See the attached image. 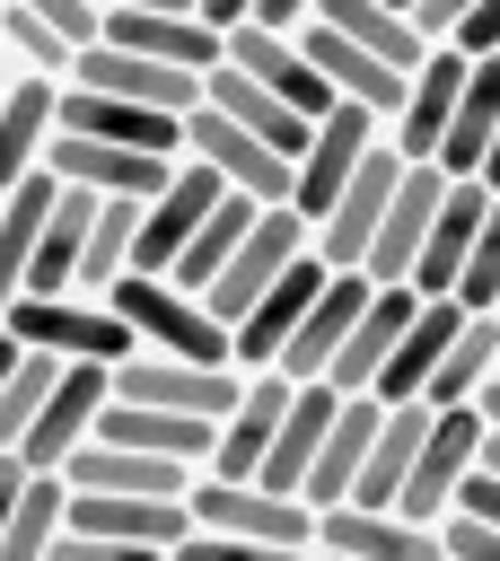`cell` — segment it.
I'll return each instance as SVG.
<instances>
[{"label":"cell","instance_id":"6da1fadb","mask_svg":"<svg viewBox=\"0 0 500 561\" xmlns=\"http://www.w3.org/2000/svg\"><path fill=\"white\" fill-rule=\"evenodd\" d=\"M184 508H193V526L202 535H219V543H237V552H254V561H289V552H316V508L298 500V491H272V482H254V473H193L184 482Z\"/></svg>","mask_w":500,"mask_h":561},{"label":"cell","instance_id":"7a4b0ae2","mask_svg":"<svg viewBox=\"0 0 500 561\" xmlns=\"http://www.w3.org/2000/svg\"><path fill=\"white\" fill-rule=\"evenodd\" d=\"M96 298H105V307L132 324V342H140V351H175V359H228V324L202 307V289L167 280V272H114Z\"/></svg>","mask_w":500,"mask_h":561},{"label":"cell","instance_id":"3957f363","mask_svg":"<svg viewBox=\"0 0 500 561\" xmlns=\"http://www.w3.org/2000/svg\"><path fill=\"white\" fill-rule=\"evenodd\" d=\"M26 351H53V359H132L140 342H132V324L96 298V289H44V298H9V316H0Z\"/></svg>","mask_w":500,"mask_h":561},{"label":"cell","instance_id":"277c9868","mask_svg":"<svg viewBox=\"0 0 500 561\" xmlns=\"http://www.w3.org/2000/svg\"><path fill=\"white\" fill-rule=\"evenodd\" d=\"M395 175H404V149H395V140H386V123H377V140L360 149V167L342 175V193L307 219V245H316L325 263H360V254H368V237H377V210H386Z\"/></svg>","mask_w":500,"mask_h":561},{"label":"cell","instance_id":"5b68a950","mask_svg":"<svg viewBox=\"0 0 500 561\" xmlns=\"http://www.w3.org/2000/svg\"><path fill=\"white\" fill-rule=\"evenodd\" d=\"M289 254H307V219H298L289 202H263V210H254V228L237 237V254L202 280V307H211L219 324H237V316L281 280V263H289Z\"/></svg>","mask_w":500,"mask_h":561},{"label":"cell","instance_id":"8992f818","mask_svg":"<svg viewBox=\"0 0 500 561\" xmlns=\"http://www.w3.org/2000/svg\"><path fill=\"white\" fill-rule=\"evenodd\" d=\"M474 456H482V403H439V412L421 421V447H412V473H404L395 508L430 526V517L456 500V482L474 473Z\"/></svg>","mask_w":500,"mask_h":561},{"label":"cell","instance_id":"52a82bcc","mask_svg":"<svg viewBox=\"0 0 500 561\" xmlns=\"http://www.w3.org/2000/svg\"><path fill=\"white\" fill-rule=\"evenodd\" d=\"M70 88H96V96H132V105H167V114H193L202 105V70H175V61H158V53H132V44H79L70 53V70H61Z\"/></svg>","mask_w":500,"mask_h":561},{"label":"cell","instance_id":"ba28073f","mask_svg":"<svg viewBox=\"0 0 500 561\" xmlns=\"http://www.w3.org/2000/svg\"><path fill=\"white\" fill-rule=\"evenodd\" d=\"M237 368L228 359H175V351H132V359H114V394H132V403H167V412H202V421H219L228 403H237Z\"/></svg>","mask_w":500,"mask_h":561},{"label":"cell","instance_id":"9c48e42d","mask_svg":"<svg viewBox=\"0 0 500 561\" xmlns=\"http://www.w3.org/2000/svg\"><path fill=\"white\" fill-rule=\"evenodd\" d=\"M184 158H202L219 184H237V193H254V202H289V158H281L272 140H254L246 123H228L219 105H193V114H184Z\"/></svg>","mask_w":500,"mask_h":561},{"label":"cell","instance_id":"30bf717a","mask_svg":"<svg viewBox=\"0 0 500 561\" xmlns=\"http://www.w3.org/2000/svg\"><path fill=\"white\" fill-rule=\"evenodd\" d=\"M325 272H333V263H325L316 245H307V254H289V263H281V280H272V289H263V298L228 324V368H237V377L281 359V342H289V324L307 316V298L325 289Z\"/></svg>","mask_w":500,"mask_h":561},{"label":"cell","instance_id":"8fae6325","mask_svg":"<svg viewBox=\"0 0 500 561\" xmlns=\"http://www.w3.org/2000/svg\"><path fill=\"white\" fill-rule=\"evenodd\" d=\"M105 394H114V368L105 359H61L53 386H44V403H35V421H26V438H18V456L26 465H61L96 430V403Z\"/></svg>","mask_w":500,"mask_h":561},{"label":"cell","instance_id":"7c38bea8","mask_svg":"<svg viewBox=\"0 0 500 561\" xmlns=\"http://www.w3.org/2000/svg\"><path fill=\"white\" fill-rule=\"evenodd\" d=\"M316 552H333V561H439V535L404 508L333 500V508H316Z\"/></svg>","mask_w":500,"mask_h":561},{"label":"cell","instance_id":"4fadbf2b","mask_svg":"<svg viewBox=\"0 0 500 561\" xmlns=\"http://www.w3.org/2000/svg\"><path fill=\"white\" fill-rule=\"evenodd\" d=\"M53 131H88V140H114V149L184 158V114H167V105H132V96H96V88H70V79H61Z\"/></svg>","mask_w":500,"mask_h":561},{"label":"cell","instance_id":"5bb4252c","mask_svg":"<svg viewBox=\"0 0 500 561\" xmlns=\"http://www.w3.org/2000/svg\"><path fill=\"white\" fill-rule=\"evenodd\" d=\"M465 61H474V53L439 35V44H430V53L404 70V105L386 114V140H395L404 158H430V149H439V131H447V105H456V88H465Z\"/></svg>","mask_w":500,"mask_h":561},{"label":"cell","instance_id":"9a60e30c","mask_svg":"<svg viewBox=\"0 0 500 561\" xmlns=\"http://www.w3.org/2000/svg\"><path fill=\"white\" fill-rule=\"evenodd\" d=\"M44 167L61 175V184H79V193H132V202H149L158 184H167V167L175 158H158V149H114V140H88V131H53L44 140Z\"/></svg>","mask_w":500,"mask_h":561},{"label":"cell","instance_id":"2e32d148","mask_svg":"<svg viewBox=\"0 0 500 561\" xmlns=\"http://www.w3.org/2000/svg\"><path fill=\"white\" fill-rule=\"evenodd\" d=\"M219 61H237L246 79H263V88H272L281 105H298L307 123L342 105V96L316 79V61L298 53V35H281V26H254V18H246V26H228V53H219Z\"/></svg>","mask_w":500,"mask_h":561},{"label":"cell","instance_id":"e0dca14e","mask_svg":"<svg viewBox=\"0 0 500 561\" xmlns=\"http://www.w3.org/2000/svg\"><path fill=\"white\" fill-rule=\"evenodd\" d=\"M482 202H491V184H474V175H447V193H439V210H430V228H421V245H412V272H404V289H421V298H447V289H456V272H465V245H474V228H482Z\"/></svg>","mask_w":500,"mask_h":561},{"label":"cell","instance_id":"ac0fdd59","mask_svg":"<svg viewBox=\"0 0 500 561\" xmlns=\"http://www.w3.org/2000/svg\"><path fill=\"white\" fill-rule=\"evenodd\" d=\"M439 193H447V175H439L430 158H404V175H395V193H386V210H377V237H368V254H360L368 280H404V272H412V245H421Z\"/></svg>","mask_w":500,"mask_h":561},{"label":"cell","instance_id":"d6986e66","mask_svg":"<svg viewBox=\"0 0 500 561\" xmlns=\"http://www.w3.org/2000/svg\"><path fill=\"white\" fill-rule=\"evenodd\" d=\"M368 289H377V280H368L360 263H333V272H325V289L307 298V316L289 324V342H281V359H272V368H281V377H325V359L342 351V333H351V316H360V298H368Z\"/></svg>","mask_w":500,"mask_h":561},{"label":"cell","instance_id":"ffe728a7","mask_svg":"<svg viewBox=\"0 0 500 561\" xmlns=\"http://www.w3.org/2000/svg\"><path fill=\"white\" fill-rule=\"evenodd\" d=\"M281 403H289V377L281 368H246V386H237V403L219 412V430H211V456H202V473H254L263 465V447H272V430H281Z\"/></svg>","mask_w":500,"mask_h":561},{"label":"cell","instance_id":"44dd1931","mask_svg":"<svg viewBox=\"0 0 500 561\" xmlns=\"http://www.w3.org/2000/svg\"><path fill=\"white\" fill-rule=\"evenodd\" d=\"M412 298H421V289H404V280H377V289L360 298V316H351L342 351L325 359V386H342V394H368V377L386 368V351H395V333H404Z\"/></svg>","mask_w":500,"mask_h":561},{"label":"cell","instance_id":"7402d4cb","mask_svg":"<svg viewBox=\"0 0 500 561\" xmlns=\"http://www.w3.org/2000/svg\"><path fill=\"white\" fill-rule=\"evenodd\" d=\"M193 473L202 465L158 456V447H123V438H79L61 456V482H79V491H184Z\"/></svg>","mask_w":500,"mask_h":561},{"label":"cell","instance_id":"603a6c76","mask_svg":"<svg viewBox=\"0 0 500 561\" xmlns=\"http://www.w3.org/2000/svg\"><path fill=\"white\" fill-rule=\"evenodd\" d=\"M96 35H105V44H132V53H158V61H175V70H211V61L228 53V35L202 26L193 9H105Z\"/></svg>","mask_w":500,"mask_h":561},{"label":"cell","instance_id":"cb8c5ba5","mask_svg":"<svg viewBox=\"0 0 500 561\" xmlns=\"http://www.w3.org/2000/svg\"><path fill=\"white\" fill-rule=\"evenodd\" d=\"M377 394H342L333 403V421H325V438H316V456H307V473H298V500L307 508H333L342 491H351V473H360V456H368V438H377Z\"/></svg>","mask_w":500,"mask_h":561},{"label":"cell","instance_id":"d4e9b609","mask_svg":"<svg viewBox=\"0 0 500 561\" xmlns=\"http://www.w3.org/2000/svg\"><path fill=\"white\" fill-rule=\"evenodd\" d=\"M202 105H219L228 123H246V131H254V140H272L281 158H298V149H307V131H316L298 105H281V96H272L263 79H246L237 61H211V70H202Z\"/></svg>","mask_w":500,"mask_h":561},{"label":"cell","instance_id":"484cf974","mask_svg":"<svg viewBox=\"0 0 500 561\" xmlns=\"http://www.w3.org/2000/svg\"><path fill=\"white\" fill-rule=\"evenodd\" d=\"M465 324V307L456 298H412V316H404V333H395V351H386V368L368 377V394L377 403H412L421 394V377L439 368V351H447V333Z\"/></svg>","mask_w":500,"mask_h":561},{"label":"cell","instance_id":"4316f807","mask_svg":"<svg viewBox=\"0 0 500 561\" xmlns=\"http://www.w3.org/2000/svg\"><path fill=\"white\" fill-rule=\"evenodd\" d=\"M491 123H500V53H474V61H465V88H456V105H447V131H439V149H430V167H439V175H474L482 149H491Z\"/></svg>","mask_w":500,"mask_h":561},{"label":"cell","instance_id":"83f0119b","mask_svg":"<svg viewBox=\"0 0 500 561\" xmlns=\"http://www.w3.org/2000/svg\"><path fill=\"white\" fill-rule=\"evenodd\" d=\"M53 105H61V79H44V70H0V184H18L26 167H44Z\"/></svg>","mask_w":500,"mask_h":561},{"label":"cell","instance_id":"f1b7e54d","mask_svg":"<svg viewBox=\"0 0 500 561\" xmlns=\"http://www.w3.org/2000/svg\"><path fill=\"white\" fill-rule=\"evenodd\" d=\"M491 359H500V316L491 307H465V324L447 333V351H439V368L421 377V394L412 403H474L482 394V377H491Z\"/></svg>","mask_w":500,"mask_h":561},{"label":"cell","instance_id":"f546056e","mask_svg":"<svg viewBox=\"0 0 500 561\" xmlns=\"http://www.w3.org/2000/svg\"><path fill=\"white\" fill-rule=\"evenodd\" d=\"M88 219H96V193L61 184V193H53V210H44V228H35V254H26V289H18V298L70 289V272H79V245H88Z\"/></svg>","mask_w":500,"mask_h":561},{"label":"cell","instance_id":"4dcf8cb0","mask_svg":"<svg viewBox=\"0 0 500 561\" xmlns=\"http://www.w3.org/2000/svg\"><path fill=\"white\" fill-rule=\"evenodd\" d=\"M53 193H61L53 167H26L18 184H0V316H9V298L26 289V254H35V228H44Z\"/></svg>","mask_w":500,"mask_h":561},{"label":"cell","instance_id":"1f68e13d","mask_svg":"<svg viewBox=\"0 0 500 561\" xmlns=\"http://www.w3.org/2000/svg\"><path fill=\"white\" fill-rule=\"evenodd\" d=\"M316 26H333V35H351V44H368L377 61H395V70H412L421 53H430V35L395 9V0H316L307 9Z\"/></svg>","mask_w":500,"mask_h":561},{"label":"cell","instance_id":"d6a6232c","mask_svg":"<svg viewBox=\"0 0 500 561\" xmlns=\"http://www.w3.org/2000/svg\"><path fill=\"white\" fill-rule=\"evenodd\" d=\"M254 210H263V202H254V193H237V184H228V193H219V202H211V210H202V228H193V237H184V254H175V263H167V280H184V289H202V280H211V272H219V263H228V254H237V237H246V228H254Z\"/></svg>","mask_w":500,"mask_h":561},{"label":"cell","instance_id":"836d02e7","mask_svg":"<svg viewBox=\"0 0 500 561\" xmlns=\"http://www.w3.org/2000/svg\"><path fill=\"white\" fill-rule=\"evenodd\" d=\"M61 500H70L61 465H26L18 508H9V535H0V561H44V552H53V535H61Z\"/></svg>","mask_w":500,"mask_h":561},{"label":"cell","instance_id":"e575fe53","mask_svg":"<svg viewBox=\"0 0 500 561\" xmlns=\"http://www.w3.org/2000/svg\"><path fill=\"white\" fill-rule=\"evenodd\" d=\"M132 219H140V202H132V193H105V202H96V219H88V245H79V272H70V289H105L114 272H132Z\"/></svg>","mask_w":500,"mask_h":561},{"label":"cell","instance_id":"d590c367","mask_svg":"<svg viewBox=\"0 0 500 561\" xmlns=\"http://www.w3.org/2000/svg\"><path fill=\"white\" fill-rule=\"evenodd\" d=\"M0 70H44V79H61V70H70V44H61L26 0H9V9H0Z\"/></svg>","mask_w":500,"mask_h":561},{"label":"cell","instance_id":"8d00e7d4","mask_svg":"<svg viewBox=\"0 0 500 561\" xmlns=\"http://www.w3.org/2000/svg\"><path fill=\"white\" fill-rule=\"evenodd\" d=\"M53 351H18V368L0 377V447H18L26 438V421H35V403H44V386H53Z\"/></svg>","mask_w":500,"mask_h":561},{"label":"cell","instance_id":"74e56055","mask_svg":"<svg viewBox=\"0 0 500 561\" xmlns=\"http://www.w3.org/2000/svg\"><path fill=\"white\" fill-rule=\"evenodd\" d=\"M456 307H491L500 298V193L482 202V228H474V245H465V272H456V289H447Z\"/></svg>","mask_w":500,"mask_h":561},{"label":"cell","instance_id":"f35d334b","mask_svg":"<svg viewBox=\"0 0 500 561\" xmlns=\"http://www.w3.org/2000/svg\"><path fill=\"white\" fill-rule=\"evenodd\" d=\"M26 9H35L70 53H79V44H96V26H105V9H96V0H26Z\"/></svg>","mask_w":500,"mask_h":561},{"label":"cell","instance_id":"ab89813d","mask_svg":"<svg viewBox=\"0 0 500 561\" xmlns=\"http://www.w3.org/2000/svg\"><path fill=\"white\" fill-rule=\"evenodd\" d=\"M447 44H465V53H500V0H474V9L447 26Z\"/></svg>","mask_w":500,"mask_h":561},{"label":"cell","instance_id":"60d3db41","mask_svg":"<svg viewBox=\"0 0 500 561\" xmlns=\"http://www.w3.org/2000/svg\"><path fill=\"white\" fill-rule=\"evenodd\" d=\"M456 508H474V517H491V526H500V473H491V465H474V473L456 482Z\"/></svg>","mask_w":500,"mask_h":561},{"label":"cell","instance_id":"b9f144b4","mask_svg":"<svg viewBox=\"0 0 500 561\" xmlns=\"http://www.w3.org/2000/svg\"><path fill=\"white\" fill-rule=\"evenodd\" d=\"M307 9H316V0H254V26H281V35H298V26H307Z\"/></svg>","mask_w":500,"mask_h":561},{"label":"cell","instance_id":"7bdbcfd3","mask_svg":"<svg viewBox=\"0 0 500 561\" xmlns=\"http://www.w3.org/2000/svg\"><path fill=\"white\" fill-rule=\"evenodd\" d=\"M18 482H26V456L0 447V535H9V508H18Z\"/></svg>","mask_w":500,"mask_h":561},{"label":"cell","instance_id":"ee69618b","mask_svg":"<svg viewBox=\"0 0 500 561\" xmlns=\"http://www.w3.org/2000/svg\"><path fill=\"white\" fill-rule=\"evenodd\" d=\"M193 18L228 35V26H246V18H254V0H193Z\"/></svg>","mask_w":500,"mask_h":561},{"label":"cell","instance_id":"f6af8a7d","mask_svg":"<svg viewBox=\"0 0 500 561\" xmlns=\"http://www.w3.org/2000/svg\"><path fill=\"white\" fill-rule=\"evenodd\" d=\"M474 184H491V193H500V123H491V149H482V167H474Z\"/></svg>","mask_w":500,"mask_h":561},{"label":"cell","instance_id":"bcb514c9","mask_svg":"<svg viewBox=\"0 0 500 561\" xmlns=\"http://www.w3.org/2000/svg\"><path fill=\"white\" fill-rule=\"evenodd\" d=\"M474 403H482V421L500 430V377H482V394H474Z\"/></svg>","mask_w":500,"mask_h":561},{"label":"cell","instance_id":"7dc6e473","mask_svg":"<svg viewBox=\"0 0 500 561\" xmlns=\"http://www.w3.org/2000/svg\"><path fill=\"white\" fill-rule=\"evenodd\" d=\"M18 351H26V342H18V333H9V324H0V377H9V368H18Z\"/></svg>","mask_w":500,"mask_h":561},{"label":"cell","instance_id":"c3c4849f","mask_svg":"<svg viewBox=\"0 0 500 561\" xmlns=\"http://www.w3.org/2000/svg\"><path fill=\"white\" fill-rule=\"evenodd\" d=\"M474 465H491V473H500V430H491V421H482V456H474Z\"/></svg>","mask_w":500,"mask_h":561},{"label":"cell","instance_id":"681fc988","mask_svg":"<svg viewBox=\"0 0 500 561\" xmlns=\"http://www.w3.org/2000/svg\"><path fill=\"white\" fill-rule=\"evenodd\" d=\"M395 9H404V18H412V9H421V0H395Z\"/></svg>","mask_w":500,"mask_h":561},{"label":"cell","instance_id":"f907efd6","mask_svg":"<svg viewBox=\"0 0 500 561\" xmlns=\"http://www.w3.org/2000/svg\"><path fill=\"white\" fill-rule=\"evenodd\" d=\"M491 316H500V298H491Z\"/></svg>","mask_w":500,"mask_h":561},{"label":"cell","instance_id":"816d5d0a","mask_svg":"<svg viewBox=\"0 0 500 561\" xmlns=\"http://www.w3.org/2000/svg\"><path fill=\"white\" fill-rule=\"evenodd\" d=\"M0 9H9V0H0Z\"/></svg>","mask_w":500,"mask_h":561}]
</instances>
